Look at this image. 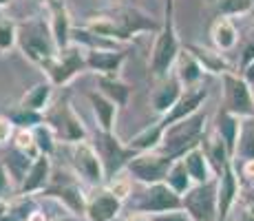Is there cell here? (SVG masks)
I'll return each mask as SVG.
<instances>
[{"mask_svg": "<svg viewBox=\"0 0 254 221\" xmlns=\"http://www.w3.org/2000/svg\"><path fill=\"white\" fill-rule=\"evenodd\" d=\"M18 49L33 67L45 71L60 51L53 40L49 18L31 16L24 22H18Z\"/></svg>", "mask_w": 254, "mask_h": 221, "instance_id": "6da1fadb", "label": "cell"}, {"mask_svg": "<svg viewBox=\"0 0 254 221\" xmlns=\"http://www.w3.org/2000/svg\"><path fill=\"white\" fill-rule=\"evenodd\" d=\"M208 122L210 120L206 113L199 111L182 122H175V124L166 126L159 150L170 155L173 159H179L182 155H186L188 150H192L194 146H199L203 142V137L208 133Z\"/></svg>", "mask_w": 254, "mask_h": 221, "instance_id": "7a4b0ae2", "label": "cell"}, {"mask_svg": "<svg viewBox=\"0 0 254 221\" xmlns=\"http://www.w3.org/2000/svg\"><path fill=\"white\" fill-rule=\"evenodd\" d=\"M182 51V42L177 36L175 18H164L162 29L155 33V42L148 58V73L155 80H164L173 73V67L177 62V56Z\"/></svg>", "mask_w": 254, "mask_h": 221, "instance_id": "3957f363", "label": "cell"}, {"mask_svg": "<svg viewBox=\"0 0 254 221\" xmlns=\"http://www.w3.org/2000/svg\"><path fill=\"white\" fill-rule=\"evenodd\" d=\"M42 195H45V197H51V199H58L71 215H80V217H84L89 195L84 193V188H82V179L73 173V170L71 173L69 170L53 173L51 181H49L47 190Z\"/></svg>", "mask_w": 254, "mask_h": 221, "instance_id": "277c9868", "label": "cell"}, {"mask_svg": "<svg viewBox=\"0 0 254 221\" xmlns=\"http://www.w3.org/2000/svg\"><path fill=\"white\" fill-rule=\"evenodd\" d=\"M84 71H89V69H86V49L71 42V44H66L64 49L58 51L53 62L42 73H45L47 80L51 82L53 86H66Z\"/></svg>", "mask_w": 254, "mask_h": 221, "instance_id": "5b68a950", "label": "cell"}, {"mask_svg": "<svg viewBox=\"0 0 254 221\" xmlns=\"http://www.w3.org/2000/svg\"><path fill=\"white\" fill-rule=\"evenodd\" d=\"M71 168L73 173L80 177L84 184H89L91 188L102 186L106 181V170L104 161H102L100 153H97L95 144L89 140H82L77 144H71Z\"/></svg>", "mask_w": 254, "mask_h": 221, "instance_id": "8992f818", "label": "cell"}, {"mask_svg": "<svg viewBox=\"0 0 254 221\" xmlns=\"http://www.w3.org/2000/svg\"><path fill=\"white\" fill-rule=\"evenodd\" d=\"M182 208L192 217V221H219L217 177L206 184H194L182 197Z\"/></svg>", "mask_w": 254, "mask_h": 221, "instance_id": "52a82bcc", "label": "cell"}, {"mask_svg": "<svg viewBox=\"0 0 254 221\" xmlns=\"http://www.w3.org/2000/svg\"><path fill=\"white\" fill-rule=\"evenodd\" d=\"M47 122L56 129L58 133V140L62 144L71 146V144H77L82 140H89V133H86V126L82 122V117L77 115L75 106L71 102H60V104L51 106L47 113H45Z\"/></svg>", "mask_w": 254, "mask_h": 221, "instance_id": "ba28073f", "label": "cell"}, {"mask_svg": "<svg viewBox=\"0 0 254 221\" xmlns=\"http://www.w3.org/2000/svg\"><path fill=\"white\" fill-rule=\"evenodd\" d=\"M223 84V109L234 115L254 117V88L246 82V77L237 71H228L221 75Z\"/></svg>", "mask_w": 254, "mask_h": 221, "instance_id": "9c48e42d", "label": "cell"}, {"mask_svg": "<svg viewBox=\"0 0 254 221\" xmlns=\"http://www.w3.org/2000/svg\"><path fill=\"white\" fill-rule=\"evenodd\" d=\"M173 161H175L173 157L162 153V150H150V153H139L133 159H128L126 170L137 184L150 186L166 181V175H168V168Z\"/></svg>", "mask_w": 254, "mask_h": 221, "instance_id": "30bf717a", "label": "cell"}, {"mask_svg": "<svg viewBox=\"0 0 254 221\" xmlns=\"http://www.w3.org/2000/svg\"><path fill=\"white\" fill-rule=\"evenodd\" d=\"M179 208H182V195L175 193L166 181H159V184L144 186V193L135 201L133 213H141L150 217V215L168 213V210H179Z\"/></svg>", "mask_w": 254, "mask_h": 221, "instance_id": "8fae6325", "label": "cell"}, {"mask_svg": "<svg viewBox=\"0 0 254 221\" xmlns=\"http://www.w3.org/2000/svg\"><path fill=\"white\" fill-rule=\"evenodd\" d=\"M117 31H120L122 42H128L130 38L139 36V33H157L162 29V22L155 20L153 16L144 13L137 7H124L117 9L115 13H111Z\"/></svg>", "mask_w": 254, "mask_h": 221, "instance_id": "7c38bea8", "label": "cell"}, {"mask_svg": "<svg viewBox=\"0 0 254 221\" xmlns=\"http://www.w3.org/2000/svg\"><path fill=\"white\" fill-rule=\"evenodd\" d=\"M100 153L102 161H104V170H106V179L113 177L115 173L126 168L128 159H133L135 153L126 146V142H122L115 133H102L100 131V142H93Z\"/></svg>", "mask_w": 254, "mask_h": 221, "instance_id": "4fadbf2b", "label": "cell"}, {"mask_svg": "<svg viewBox=\"0 0 254 221\" xmlns=\"http://www.w3.org/2000/svg\"><path fill=\"white\" fill-rule=\"evenodd\" d=\"M124 201H122L109 186H95L93 193L86 199L84 217L86 221H117L122 215Z\"/></svg>", "mask_w": 254, "mask_h": 221, "instance_id": "5bb4252c", "label": "cell"}, {"mask_svg": "<svg viewBox=\"0 0 254 221\" xmlns=\"http://www.w3.org/2000/svg\"><path fill=\"white\" fill-rule=\"evenodd\" d=\"M53 175V164L49 155H38L36 159H31V164L24 170L20 186H18V195H24V197H31V195L45 193L49 181H51Z\"/></svg>", "mask_w": 254, "mask_h": 221, "instance_id": "9a60e30c", "label": "cell"}, {"mask_svg": "<svg viewBox=\"0 0 254 221\" xmlns=\"http://www.w3.org/2000/svg\"><path fill=\"white\" fill-rule=\"evenodd\" d=\"M217 195H219V221H228L232 208L241 199V179L239 170L234 168V161L223 168V173L217 177Z\"/></svg>", "mask_w": 254, "mask_h": 221, "instance_id": "2e32d148", "label": "cell"}, {"mask_svg": "<svg viewBox=\"0 0 254 221\" xmlns=\"http://www.w3.org/2000/svg\"><path fill=\"white\" fill-rule=\"evenodd\" d=\"M208 95L210 93H208L206 86L186 88L184 95L179 97V102L166 113L164 117H159V122H162L164 126H170V124H175V122H182V120H186V117L203 111V106H206V102H208Z\"/></svg>", "mask_w": 254, "mask_h": 221, "instance_id": "e0dca14e", "label": "cell"}, {"mask_svg": "<svg viewBox=\"0 0 254 221\" xmlns=\"http://www.w3.org/2000/svg\"><path fill=\"white\" fill-rule=\"evenodd\" d=\"M184 91L186 88H184L182 82H179V77L175 75V73H170V75L164 77V80H157V86H155L153 93H150V106H153V111L157 113L159 117H164L166 113L179 102V97L184 95Z\"/></svg>", "mask_w": 254, "mask_h": 221, "instance_id": "ac0fdd59", "label": "cell"}, {"mask_svg": "<svg viewBox=\"0 0 254 221\" xmlns=\"http://www.w3.org/2000/svg\"><path fill=\"white\" fill-rule=\"evenodd\" d=\"M126 53L120 49H91L86 51V69L95 75H120Z\"/></svg>", "mask_w": 254, "mask_h": 221, "instance_id": "d6986e66", "label": "cell"}, {"mask_svg": "<svg viewBox=\"0 0 254 221\" xmlns=\"http://www.w3.org/2000/svg\"><path fill=\"white\" fill-rule=\"evenodd\" d=\"M86 100L93 111V117L97 122V129L102 133H115V124H117V113L120 106L115 102H111L106 95H102L100 91H86Z\"/></svg>", "mask_w": 254, "mask_h": 221, "instance_id": "ffe728a7", "label": "cell"}, {"mask_svg": "<svg viewBox=\"0 0 254 221\" xmlns=\"http://www.w3.org/2000/svg\"><path fill=\"white\" fill-rule=\"evenodd\" d=\"M49 7V27H51L53 40H56L58 49H64L66 44H71V31H73V22L69 16V9L62 0H53Z\"/></svg>", "mask_w": 254, "mask_h": 221, "instance_id": "44dd1931", "label": "cell"}, {"mask_svg": "<svg viewBox=\"0 0 254 221\" xmlns=\"http://www.w3.org/2000/svg\"><path fill=\"white\" fill-rule=\"evenodd\" d=\"M241 129H243V117L234 115V113L226 111V109H221L217 113V117H214L212 131L217 133V135L223 140V144L228 146L232 159H234V153H237V144H239V137H241Z\"/></svg>", "mask_w": 254, "mask_h": 221, "instance_id": "7402d4cb", "label": "cell"}, {"mask_svg": "<svg viewBox=\"0 0 254 221\" xmlns=\"http://www.w3.org/2000/svg\"><path fill=\"white\" fill-rule=\"evenodd\" d=\"M173 73L179 77V82L184 84V88L201 86L203 75H206V71H203L201 65L197 62V58H194L186 47H182V51H179L177 62H175V67H173Z\"/></svg>", "mask_w": 254, "mask_h": 221, "instance_id": "603a6c76", "label": "cell"}, {"mask_svg": "<svg viewBox=\"0 0 254 221\" xmlns=\"http://www.w3.org/2000/svg\"><path fill=\"white\" fill-rule=\"evenodd\" d=\"M186 49L197 58V62L201 65V69L206 73H210V75L221 77L223 73L232 71L230 62L226 60V56H223L219 49H208V47H203V44H186Z\"/></svg>", "mask_w": 254, "mask_h": 221, "instance_id": "cb8c5ba5", "label": "cell"}, {"mask_svg": "<svg viewBox=\"0 0 254 221\" xmlns=\"http://www.w3.org/2000/svg\"><path fill=\"white\" fill-rule=\"evenodd\" d=\"M201 148H203V153H206L210 166H212V170H214V175L217 177L223 173L226 166H230L234 161L230 150H228V146L223 144V140L214 131L206 133V137H203V142H201Z\"/></svg>", "mask_w": 254, "mask_h": 221, "instance_id": "d4e9b609", "label": "cell"}, {"mask_svg": "<svg viewBox=\"0 0 254 221\" xmlns=\"http://www.w3.org/2000/svg\"><path fill=\"white\" fill-rule=\"evenodd\" d=\"M164 131H166V126L157 120L155 124L146 126V129H141L137 135L130 137V140L126 142V146H128V148L133 150L135 155L150 153V150H159V146H162V140H164Z\"/></svg>", "mask_w": 254, "mask_h": 221, "instance_id": "484cf974", "label": "cell"}, {"mask_svg": "<svg viewBox=\"0 0 254 221\" xmlns=\"http://www.w3.org/2000/svg\"><path fill=\"white\" fill-rule=\"evenodd\" d=\"M210 38H212L214 49H219L221 53H228L237 47L239 29H237V24L232 22V18L219 16L217 20L212 22V27H210Z\"/></svg>", "mask_w": 254, "mask_h": 221, "instance_id": "4316f807", "label": "cell"}, {"mask_svg": "<svg viewBox=\"0 0 254 221\" xmlns=\"http://www.w3.org/2000/svg\"><path fill=\"white\" fill-rule=\"evenodd\" d=\"M182 159H184L186 168H188V173H190V177H192L194 184H206V181L217 177L214 170H212V166H210L206 153H203L201 144L194 146V148L188 150L186 155H182Z\"/></svg>", "mask_w": 254, "mask_h": 221, "instance_id": "83f0119b", "label": "cell"}, {"mask_svg": "<svg viewBox=\"0 0 254 221\" xmlns=\"http://www.w3.org/2000/svg\"><path fill=\"white\" fill-rule=\"evenodd\" d=\"M97 91L122 109V106L128 104L133 88H130L128 82L122 80L120 75H97Z\"/></svg>", "mask_w": 254, "mask_h": 221, "instance_id": "f1b7e54d", "label": "cell"}, {"mask_svg": "<svg viewBox=\"0 0 254 221\" xmlns=\"http://www.w3.org/2000/svg\"><path fill=\"white\" fill-rule=\"evenodd\" d=\"M53 91H56V86H53L49 80L47 82H38V84H33L31 88H27V91H24V95L20 97V102H18V104L27 106V109H33V111L47 113L49 109H51Z\"/></svg>", "mask_w": 254, "mask_h": 221, "instance_id": "f546056e", "label": "cell"}, {"mask_svg": "<svg viewBox=\"0 0 254 221\" xmlns=\"http://www.w3.org/2000/svg\"><path fill=\"white\" fill-rule=\"evenodd\" d=\"M166 184H168L177 195H182V197L194 186L192 177H190V173H188V168H186L182 157H179V159H175L173 164H170L168 175H166Z\"/></svg>", "mask_w": 254, "mask_h": 221, "instance_id": "4dcf8cb0", "label": "cell"}, {"mask_svg": "<svg viewBox=\"0 0 254 221\" xmlns=\"http://www.w3.org/2000/svg\"><path fill=\"white\" fill-rule=\"evenodd\" d=\"M31 133H33V140H36V146H38V150H40V155H49V157H51L53 153H56L58 142H60V140H58L56 129H53V126L47 122V117H45V122H42V124L33 126Z\"/></svg>", "mask_w": 254, "mask_h": 221, "instance_id": "1f68e13d", "label": "cell"}, {"mask_svg": "<svg viewBox=\"0 0 254 221\" xmlns=\"http://www.w3.org/2000/svg\"><path fill=\"white\" fill-rule=\"evenodd\" d=\"M9 120L13 122V126H16V129L31 131L33 126H38V124H42V122H45V113L27 109V106L18 104L13 111H9Z\"/></svg>", "mask_w": 254, "mask_h": 221, "instance_id": "d6a6232c", "label": "cell"}, {"mask_svg": "<svg viewBox=\"0 0 254 221\" xmlns=\"http://www.w3.org/2000/svg\"><path fill=\"white\" fill-rule=\"evenodd\" d=\"M234 159H241V161L254 159V117L243 120V129H241V137H239Z\"/></svg>", "mask_w": 254, "mask_h": 221, "instance_id": "836d02e7", "label": "cell"}, {"mask_svg": "<svg viewBox=\"0 0 254 221\" xmlns=\"http://www.w3.org/2000/svg\"><path fill=\"white\" fill-rule=\"evenodd\" d=\"M217 11L226 18H241L254 11V0H217Z\"/></svg>", "mask_w": 254, "mask_h": 221, "instance_id": "e575fe53", "label": "cell"}, {"mask_svg": "<svg viewBox=\"0 0 254 221\" xmlns=\"http://www.w3.org/2000/svg\"><path fill=\"white\" fill-rule=\"evenodd\" d=\"M11 144L18 153H22L24 157H29V159H36V157L40 155V150H38V146H36V140H33V133L27 129H16V135H13Z\"/></svg>", "mask_w": 254, "mask_h": 221, "instance_id": "d590c367", "label": "cell"}, {"mask_svg": "<svg viewBox=\"0 0 254 221\" xmlns=\"http://www.w3.org/2000/svg\"><path fill=\"white\" fill-rule=\"evenodd\" d=\"M133 181L135 179L128 175V170L124 168V170H120V173H115L113 177H109V179H106V186H109L122 201H126L130 195H133Z\"/></svg>", "mask_w": 254, "mask_h": 221, "instance_id": "8d00e7d4", "label": "cell"}, {"mask_svg": "<svg viewBox=\"0 0 254 221\" xmlns=\"http://www.w3.org/2000/svg\"><path fill=\"white\" fill-rule=\"evenodd\" d=\"M18 47V22L0 18V56Z\"/></svg>", "mask_w": 254, "mask_h": 221, "instance_id": "74e56055", "label": "cell"}, {"mask_svg": "<svg viewBox=\"0 0 254 221\" xmlns=\"http://www.w3.org/2000/svg\"><path fill=\"white\" fill-rule=\"evenodd\" d=\"M13 135H16V126L9 120V115H0V146L11 144Z\"/></svg>", "mask_w": 254, "mask_h": 221, "instance_id": "f35d334b", "label": "cell"}, {"mask_svg": "<svg viewBox=\"0 0 254 221\" xmlns=\"http://www.w3.org/2000/svg\"><path fill=\"white\" fill-rule=\"evenodd\" d=\"M153 221H192L188 213L184 208L179 210H168V213H159V215H150Z\"/></svg>", "mask_w": 254, "mask_h": 221, "instance_id": "ab89813d", "label": "cell"}, {"mask_svg": "<svg viewBox=\"0 0 254 221\" xmlns=\"http://www.w3.org/2000/svg\"><path fill=\"white\" fill-rule=\"evenodd\" d=\"M9 190H11V175H9L4 161H0V197H4Z\"/></svg>", "mask_w": 254, "mask_h": 221, "instance_id": "60d3db41", "label": "cell"}, {"mask_svg": "<svg viewBox=\"0 0 254 221\" xmlns=\"http://www.w3.org/2000/svg\"><path fill=\"white\" fill-rule=\"evenodd\" d=\"M254 62V40L248 44L246 49H243V53H241V60H239V67L241 69H246L248 65H252Z\"/></svg>", "mask_w": 254, "mask_h": 221, "instance_id": "b9f144b4", "label": "cell"}, {"mask_svg": "<svg viewBox=\"0 0 254 221\" xmlns=\"http://www.w3.org/2000/svg\"><path fill=\"white\" fill-rule=\"evenodd\" d=\"M241 177H246V179L254 181V159H246L241 164Z\"/></svg>", "mask_w": 254, "mask_h": 221, "instance_id": "7bdbcfd3", "label": "cell"}, {"mask_svg": "<svg viewBox=\"0 0 254 221\" xmlns=\"http://www.w3.org/2000/svg\"><path fill=\"white\" fill-rule=\"evenodd\" d=\"M239 73H241V75L246 77V82H248V84H250V86L254 88V62H252V65H248L246 69H241V71H239Z\"/></svg>", "mask_w": 254, "mask_h": 221, "instance_id": "ee69618b", "label": "cell"}, {"mask_svg": "<svg viewBox=\"0 0 254 221\" xmlns=\"http://www.w3.org/2000/svg\"><path fill=\"white\" fill-rule=\"evenodd\" d=\"M243 201H246V208L254 210V181H252V188L246 193V197H243Z\"/></svg>", "mask_w": 254, "mask_h": 221, "instance_id": "f6af8a7d", "label": "cell"}, {"mask_svg": "<svg viewBox=\"0 0 254 221\" xmlns=\"http://www.w3.org/2000/svg\"><path fill=\"white\" fill-rule=\"evenodd\" d=\"M164 18H175V0H166Z\"/></svg>", "mask_w": 254, "mask_h": 221, "instance_id": "bcb514c9", "label": "cell"}, {"mask_svg": "<svg viewBox=\"0 0 254 221\" xmlns=\"http://www.w3.org/2000/svg\"><path fill=\"white\" fill-rule=\"evenodd\" d=\"M126 221H153L148 217V215H141V213H130L128 217H126Z\"/></svg>", "mask_w": 254, "mask_h": 221, "instance_id": "7dc6e473", "label": "cell"}, {"mask_svg": "<svg viewBox=\"0 0 254 221\" xmlns=\"http://www.w3.org/2000/svg\"><path fill=\"white\" fill-rule=\"evenodd\" d=\"M9 206H11V204H9L7 197H0V219H2L4 215L9 213Z\"/></svg>", "mask_w": 254, "mask_h": 221, "instance_id": "c3c4849f", "label": "cell"}, {"mask_svg": "<svg viewBox=\"0 0 254 221\" xmlns=\"http://www.w3.org/2000/svg\"><path fill=\"white\" fill-rule=\"evenodd\" d=\"M239 221H254V210L243 208V213H241V217H239Z\"/></svg>", "mask_w": 254, "mask_h": 221, "instance_id": "681fc988", "label": "cell"}, {"mask_svg": "<svg viewBox=\"0 0 254 221\" xmlns=\"http://www.w3.org/2000/svg\"><path fill=\"white\" fill-rule=\"evenodd\" d=\"M11 2H13V0H0V9H7Z\"/></svg>", "mask_w": 254, "mask_h": 221, "instance_id": "f907efd6", "label": "cell"}, {"mask_svg": "<svg viewBox=\"0 0 254 221\" xmlns=\"http://www.w3.org/2000/svg\"><path fill=\"white\" fill-rule=\"evenodd\" d=\"M45 2H47V4H51V2H53V0H45Z\"/></svg>", "mask_w": 254, "mask_h": 221, "instance_id": "816d5d0a", "label": "cell"}]
</instances>
